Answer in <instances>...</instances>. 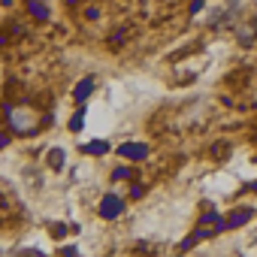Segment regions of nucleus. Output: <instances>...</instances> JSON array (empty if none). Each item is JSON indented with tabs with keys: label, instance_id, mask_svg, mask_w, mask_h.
Wrapping results in <instances>:
<instances>
[{
	"label": "nucleus",
	"instance_id": "obj_1",
	"mask_svg": "<svg viewBox=\"0 0 257 257\" xmlns=\"http://www.w3.org/2000/svg\"><path fill=\"white\" fill-rule=\"evenodd\" d=\"M121 209H124L121 200H118L115 194H109V197L103 200V206H100V215H103V218H115V215H121Z\"/></svg>",
	"mask_w": 257,
	"mask_h": 257
},
{
	"label": "nucleus",
	"instance_id": "obj_2",
	"mask_svg": "<svg viewBox=\"0 0 257 257\" xmlns=\"http://www.w3.org/2000/svg\"><path fill=\"white\" fill-rule=\"evenodd\" d=\"M121 155H124V158H134V161H140V158H146V146L124 143V146H121Z\"/></svg>",
	"mask_w": 257,
	"mask_h": 257
},
{
	"label": "nucleus",
	"instance_id": "obj_3",
	"mask_svg": "<svg viewBox=\"0 0 257 257\" xmlns=\"http://www.w3.org/2000/svg\"><path fill=\"white\" fill-rule=\"evenodd\" d=\"M91 88H94V82L91 79H85L79 88H76V100H88V94H91Z\"/></svg>",
	"mask_w": 257,
	"mask_h": 257
},
{
	"label": "nucleus",
	"instance_id": "obj_4",
	"mask_svg": "<svg viewBox=\"0 0 257 257\" xmlns=\"http://www.w3.org/2000/svg\"><path fill=\"white\" fill-rule=\"evenodd\" d=\"M61 164H64V152H61V149H55V152L49 155V167H52V170H58Z\"/></svg>",
	"mask_w": 257,
	"mask_h": 257
},
{
	"label": "nucleus",
	"instance_id": "obj_5",
	"mask_svg": "<svg viewBox=\"0 0 257 257\" xmlns=\"http://www.w3.org/2000/svg\"><path fill=\"white\" fill-rule=\"evenodd\" d=\"M85 152H88V155H91V152H94V155H103V152H106V143L94 140V143H88V146H85Z\"/></svg>",
	"mask_w": 257,
	"mask_h": 257
},
{
	"label": "nucleus",
	"instance_id": "obj_6",
	"mask_svg": "<svg viewBox=\"0 0 257 257\" xmlns=\"http://www.w3.org/2000/svg\"><path fill=\"white\" fill-rule=\"evenodd\" d=\"M31 13H34L37 19H46V7H40V4H34V0H31Z\"/></svg>",
	"mask_w": 257,
	"mask_h": 257
},
{
	"label": "nucleus",
	"instance_id": "obj_7",
	"mask_svg": "<svg viewBox=\"0 0 257 257\" xmlns=\"http://www.w3.org/2000/svg\"><path fill=\"white\" fill-rule=\"evenodd\" d=\"M82 118H85L82 112H76V115H73V121H70V127H73V131H82Z\"/></svg>",
	"mask_w": 257,
	"mask_h": 257
},
{
	"label": "nucleus",
	"instance_id": "obj_8",
	"mask_svg": "<svg viewBox=\"0 0 257 257\" xmlns=\"http://www.w3.org/2000/svg\"><path fill=\"white\" fill-rule=\"evenodd\" d=\"M127 176H131V170H127V167H115V179H127Z\"/></svg>",
	"mask_w": 257,
	"mask_h": 257
},
{
	"label": "nucleus",
	"instance_id": "obj_9",
	"mask_svg": "<svg viewBox=\"0 0 257 257\" xmlns=\"http://www.w3.org/2000/svg\"><path fill=\"white\" fill-rule=\"evenodd\" d=\"M7 143H10V137H4V134H0V149H7Z\"/></svg>",
	"mask_w": 257,
	"mask_h": 257
}]
</instances>
